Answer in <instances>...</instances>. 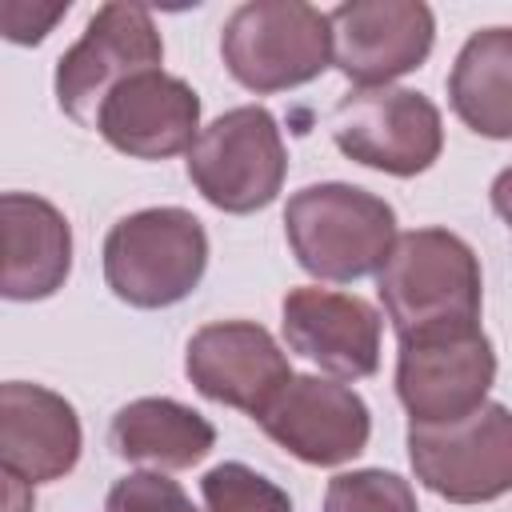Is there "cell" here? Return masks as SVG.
<instances>
[{
  "mask_svg": "<svg viewBox=\"0 0 512 512\" xmlns=\"http://www.w3.org/2000/svg\"><path fill=\"white\" fill-rule=\"evenodd\" d=\"M80 416L76 408L28 380L0 384V468L24 484H52L80 460Z\"/></svg>",
  "mask_w": 512,
  "mask_h": 512,
  "instance_id": "9a60e30c",
  "label": "cell"
},
{
  "mask_svg": "<svg viewBox=\"0 0 512 512\" xmlns=\"http://www.w3.org/2000/svg\"><path fill=\"white\" fill-rule=\"evenodd\" d=\"M92 128L132 160H168L188 152L200 132V96L188 80L148 68L108 92Z\"/></svg>",
  "mask_w": 512,
  "mask_h": 512,
  "instance_id": "5bb4252c",
  "label": "cell"
},
{
  "mask_svg": "<svg viewBox=\"0 0 512 512\" xmlns=\"http://www.w3.org/2000/svg\"><path fill=\"white\" fill-rule=\"evenodd\" d=\"M288 176V152L276 116L260 104L232 108L196 132L188 148V180L196 192L232 216L268 208Z\"/></svg>",
  "mask_w": 512,
  "mask_h": 512,
  "instance_id": "5b68a950",
  "label": "cell"
},
{
  "mask_svg": "<svg viewBox=\"0 0 512 512\" xmlns=\"http://www.w3.org/2000/svg\"><path fill=\"white\" fill-rule=\"evenodd\" d=\"M208 268V232L188 208H140L104 236V280L132 308H172Z\"/></svg>",
  "mask_w": 512,
  "mask_h": 512,
  "instance_id": "3957f363",
  "label": "cell"
},
{
  "mask_svg": "<svg viewBox=\"0 0 512 512\" xmlns=\"http://www.w3.org/2000/svg\"><path fill=\"white\" fill-rule=\"evenodd\" d=\"M264 436L312 468H336L364 452L372 416L360 392L324 376H288L256 416Z\"/></svg>",
  "mask_w": 512,
  "mask_h": 512,
  "instance_id": "8fae6325",
  "label": "cell"
},
{
  "mask_svg": "<svg viewBox=\"0 0 512 512\" xmlns=\"http://www.w3.org/2000/svg\"><path fill=\"white\" fill-rule=\"evenodd\" d=\"M496 380L492 340L472 328L404 336L396 352V396L408 424H444L476 412Z\"/></svg>",
  "mask_w": 512,
  "mask_h": 512,
  "instance_id": "ba28073f",
  "label": "cell"
},
{
  "mask_svg": "<svg viewBox=\"0 0 512 512\" xmlns=\"http://www.w3.org/2000/svg\"><path fill=\"white\" fill-rule=\"evenodd\" d=\"M184 372L200 396L240 408L256 420L264 404L292 376V364L264 324L212 320L200 332H192L184 352Z\"/></svg>",
  "mask_w": 512,
  "mask_h": 512,
  "instance_id": "7c38bea8",
  "label": "cell"
},
{
  "mask_svg": "<svg viewBox=\"0 0 512 512\" xmlns=\"http://www.w3.org/2000/svg\"><path fill=\"white\" fill-rule=\"evenodd\" d=\"M284 340L304 360L320 364L336 380H364L380 368V312L356 296L336 288H288L280 304Z\"/></svg>",
  "mask_w": 512,
  "mask_h": 512,
  "instance_id": "4fadbf2b",
  "label": "cell"
},
{
  "mask_svg": "<svg viewBox=\"0 0 512 512\" xmlns=\"http://www.w3.org/2000/svg\"><path fill=\"white\" fill-rule=\"evenodd\" d=\"M200 492L208 512H292V500L276 480L236 460L204 472Z\"/></svg>",
  "mask_w": 512,
  "mask_h": 512,
  "instance_id": "d6986e66",
  "label": "cell"
},
{
  "mask_svg": "<svg viewBox=\"0 0 512 512\" xmlns=\"http://www.w3.org/2000/svg\"><path fill=\"white\" fill-rule=\"evenodd\" d=\"M376 292L396 336L480 324L484 276L476 252L448 228L400 232L376 268Z\"/></svg>",
  "mask_w": 512,
  "mask_h": 512,
  "instance_id": "6da1fadb",
  "label": "cell"
},
{
  "mask_svg": "<svg viewBox=\"0 0 512 512\" xmlns=\"http://www.w3.org/2000/svg\"><path fill=\"white\" fill-rule=\"evenodd\" d=\"M448 100L472 132L488 140L512 136V32L508 28H484L464 40L448 72Z\"/></svg>",
  "mask_w": 512,
  "mask_h": 512,
  "instance_id": "ac0fdd59",
  "label": "cell"
},
{
  "mask_svg": "<svg viewBox=\"0 0 512 512\" xmlns=\"http://www.w3.org/2000/svg\"><path fill=\"white\" fill-rule=\"evenodd\" d=\"M72 272L64 212L32 192H0V300H48Z\"/></svg>",
  "mask_w": 512,
  "mask_h": 512,
  "instance_id": "2e32d148",
  "label": "cell"
},
{
  "mask_svg": "<svg viewBox=\"0 0 512 512\" xmlns=\"http://www.w3.org/2000/svg\"><path fill=\"white\" fill-rule=\"evenodd\" d=\"M408 460L416 480L452 504L500 500L512 488V416L484 400L460 420L408 424Z\"/></svg>",
  "mask_w": 512,
  "mask_h": 512,
  "instance_id": "8992f818",
  "label": "cell"
},
{
  "mask_svg": "<svg viewBox=\"0 0 512 512\" xmlns=\"http://www.w3.org/2000/svg\"><path fill=\"white\" fill-rule=\"evenodd\" d=\"M108 444L128 464H148L156 472H180L200 464L212 444L216 428L188 404L168 396H144L124 404L112 416Z\"/></svg>",
  "mask_w": 512,
  "mask_h": 512,
  "instance_id": "e0dca14e",
  "label": "cell"
},
{
  "mask_svg": "<svg viewBox=\"0 0 512 512\" xmlns=\"http://www.w3.org/2000/svg\"><path fill=\"white\" fill-rule=\"evenodd\" d=\"M324 512H420V504L404 476L384 468H356L328 480Z\"/></svg>",
  "mask_w": 512,
  "mask_h": 512,
  "instance_id": "ffe728a7",
  "label": "cell"
},
{
  "mask_svg": "<svg viewBox=\"0 0 512 512\" xmlns=\"http://www.w3.org/2000/svg\"><path fill=\"white\" fill-rule=\"evenodd\" d=\"M160 60L164 40L152 24V12L140 4H104L56 64V104L64 108V116L92 128L108 92L136 72L160 68Z\"/></svg>",
  "mask_w": 512,
  "mask_h": 512,
  "instance_id": "9c48e42d",
  "label": "cell"
},
{
  "mask_svg": "<svg viewBox=\"0 0 512 512\" xmlns=\"http://www.w3.org/2000/svg\"><path fill=\"white\" fill-rule=\"evenodd\" d=\"M284 236L308 276L352 284L384 264L396 240V212L384 196L356 184H308L288 196Z\"/></svg>",
  "mask_w": 512,
  "mask_h": 512,
  "instance_id": "7a4b0ae2",
  "label": "cell"
},
{
  "mask_svg": "<svg viewBox=\"0 0 512 512\" xmlns=\"http://www.w3.org/2000/svg\"><path fill=\"white\" fill-rule=\"evenodd\" d=\"M104 512H196L188 492L164 472H128L112 484Z\"/></svg>",
  "mask_w": 512,
  "mask_h": 512,
  "instance_id": "44dd1931",
  "label": "cell"
},
{
  "mask_svg": "<svg viewBox=\"0 0 512 512\" xmlns=\"http://www.w3.org/2000/svg\"><path fill=\"white\" fill-rule=\"evenodd\" d=\"M436 40V16L420 0H348L328 12L332 64L356 88H384L416 72Z\"/></svg>",
  "mask_w": 512,
  "mask_h": 512,
  "instance_id": "30bf717a",
  "label": "cell"
},
{
  "mask_svg": "<svg viewBox=\"0 0 512 512\" xmlns=\"http://www.w3.org/2000/svg\"><path fill=\"white\" fill-rule=\"evenodd\" d=\"M68 0L64 4H28V0H0V36L12 44H40L64 16H68Z\"/></svg>",
  "mask_w": 512,
  "mask_h": 512,
  "instance_id": "7402d4cb",
  "label": "cell"
},
{
  "mask_svg": "<svg viewBox=\"0 0 512 512\" xmlns=\"http://www.w3.org/2000/svg\"><path fill=\"white\" fill-rule=\"evenodd\" d=\"M0 512H36L32 484L16 480V476L4 472V468H0Z\"/></svg>",
  "mask_w": 512,
  "mask_h": 512,
  "instance_id": "603a6c76",
  "label": "cell"
},
{
  "mask_svg": "<svg viewBox=\"0 0 512 512\" xmlns=\"http://www.w3.org/2000/svg\"><path fill=\"white\" fill-rule=\"evenodd\" d=\"M220 56L248 92L300 88L332 64L328 12L304 0H248L224 20Z\"/></svg>",
  "mask_w": 512,
  "mask_h": 512,
  "instance_id": "277c9868",
  "label": "cell"
},
{
  "mask_svg": "<svg viewBox=\"0 0 512 512\" xmlns=\"http://www.w3.org/2000/svg\"><path fill=\"white\" fill-rule=\"evenodd\" d=\"M336 148L388 176H420L440 160L444 124L440 108L412 88H352L332 108Z\"/></svg>",
  "mask_w": 512,
  "mask_h": 512,
  "instance_id": "52a82bcc",
  "label": "cell"
}]
</instances>
